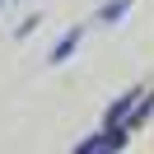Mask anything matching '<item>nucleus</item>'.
<instances>
[{
	"instance_id": "nucleus-7",
	"label": "nucleus",
	"mask_w": 154,
	"mask_h": 154,
	"mask_svg": "<svg viewBox=\"0 0 154 154\" xmlns=\"http://www.w3.org/2000/svg\"><path fill=\"white\" fill-rule=\"evenodd\" d=\"M5 5H10V0H0V10H5Z\"/></svg>"
},
{
	"instance_id": "nucleus-2",
	"label": "nucleus",
	"mask_w": 154,
	"mask_h": 154,
	"mask_svg": "<svg viewBox=\"0 0 154 154\" xmlns=\"http://www.w3.org/2000/svg\"><path fill=\"white\" fill-rule=\"evenodd\" d=\"M84 23H75V28H66V33H61V38L56 42H51V51H47V66H66V61L70 56H75V51H79V42H84Z\"/></svg>"
},
{
	"instance_id": "nucleus-5",
	"label": "nucleus",
	"mask_w": 154,
	"mask_h": 154,
	"mask_svg": "<svg viewBox=\"0 0 154 154\" xmlns=\"http://www.w3.org/2000/svg\"><path fill=\"white\" fill-rule=\"evenodd\" d=\"M149 117H154V94H140V98H135V107H131V117H126V131H140Z\"/></svg>"
},
{
	"instance_id": "nucleus-4",
	"label": "nucleus",
	"mask_w": 154,
	"mask_h": 154,
	"mask_svg": "<svg viewBox=\"0 0 154 154\" xmlns=\"http://www.w3.org/2000/svg\"><path fill=\"white\" fill-rule=\"evenodd\" d=\"M131 5H135V0H103V5L94 10V23H103V28H117V23L131 14Z\"/></svg>"
},
{
	"instance_id": "nucleus-6",
	"label": "nucleus",
	"mask_w": 154,
	"mask_h": 154,
	"mask_svg": "<svg viewBox=\"0 0 154 154\" xmlns=\"http://www.w3.org/2000/svg\"><path fill=\"white\" fill-rule=\"evenodd\" d=\"M42 28V14H28V19L19 23V28H14V42H23V38H33V33Z\"/></svg>"
},
{
	"instance_id": "nucleus-3",
	"label": "nucleus",
	"mask_w": 154,
	"mask_h": 154,
	"mask_svg": "<svg viewBox=\"0 0 154 154\" xmlns=\"http://www.w3.org/2000/svg\"><path fill=\"white\" fill-rule=\"evenodd\" d=\"M145 89H126L122 98H112L107 103V117H103V126H126V117H131V107H135V98H140Z\"/></svg>"
},
{
	"instance_id": "nucleus-1",
	"label": "nucleus",
	"mask_w": 154,
	"mask_h": 154,
	"mask_svg": "<svg viewBox=\"0 0 154 154\" xmlns=\"http://www.w3.org/2000/svg\"><path fill=\"white\" fill-rule=\"evenodd\" d=\"M126 140H131L126 126H103L89 140H75V154H117V149H126Z\"/></svg>"
}]
</instances>
